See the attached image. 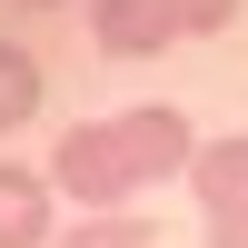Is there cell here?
I'll return each instance as SVG.
<instances>
[{"mask_svg":"<svg viewBox=\"0 0 248 248\" xmlns=\"http://www.w3.org/2000/svg\"><path fill=\"white\" fill-rule=\"evenodd\" d=\"M189 169H199V129H189V109H169V99L79 119V129L50 149V189L70 199L79 218H119V209H139L159 179H189Z\"/></svg>","mask_w":248,"mask_h":248,"instance_id":"1","label":"cell"},{"mask_svg":"<svg viewBox=\"0 0 248 248\" xmlns=\"http://www.w3.org/2000/svg\"><path fill=\"white\" fill-rule=\"evenodd\" d=\"M189 189H199V238H209V248H248V129L199 139Z\"/></svg>","mask_w":248,"mask_h":248,"instance_id":"2","label":"cell"},{"mask_svg":"<svg viewBox=\"0 0 248 248\" xmlns=\"http://www.w3.org/2000/svg\"><path fill=\"white\" fill-rule=\"evenodd\" d=\"M0 248H60V189H50V169L0 159Z\"/></svg>","mask_w":248,"mask_h":248,"instance_id":"3","label":"cell"},{"mask_svg":"<svg viewBox=\"0 0 248 248\" xmlns=\"http://www.w3.org/2000/svg\"><path fill=\"white\" fill-rule=\"evenodd\" d=\"M90 40L109 60H159L179 40V20H169V0H90Z\"/></svg>","mask_w":248,"mask_h":248,"instance_id":"4","label":"cell"},{"mask_svg":"<svg viewBox=\"0 0 248 248\" xmlns=\"http://www.w3.org/2000/svg\"><path fill=\"white\" fill-rule=\"evenodd\" d=\"M30 119H40V60L20 50V40H0V139L30 129Z\"/></svg>","mask_w":248,"mask_h":248,"instance_id":"5","label":"cell"},{"mask_svg":"<svg viewBox=\"0 0 248 248\" xmlns=\"http://www.w3.org/2000/svg\"><path fill=\"white\" fill-rule=\"evenodd\" d=\"M159 238V218H129V209H119V218H79V229H60V248H149Z\"/></svg>","mask_w":248,"mask_h":248,"instance_id":"6","label":"cell"},{"mask_svg":"<svg viewBox=\"0 0 248 248\" xmlns=\"http://www.w3.org/2000/svg\"><path fill=\"white\" fill-rule=\"evenodd\" d=\"M169 20H179V40H218L238 20V0H169Z\"/></svg>","mask_w":248,"mask_h":248,"instance_id":"7","label":"cell"}]
</instances>
